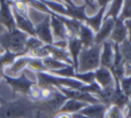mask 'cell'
I'll use <instances>...</instances> for the list:
<instances>
[{
    "instance_id": "e0dca14e",
    "label": "cell",
    "mask_w": 131,
    "mask_h": 118,
    "mask_svg": "<svg viewBox=\"0 0 131 118\" xmlns=\"http://www.w3.org/2000/svg\"><path fill=\"white\" fill-rule=\"evenodd\" d=\"M109 4H110L109 1H106V2L104 3V5H102V6H101L98 13H97L96 15H93V16L88 17L87 20L84 23V24H87L95 33L100 30L101 26H102V22H103V19H104V15H105L106 9H107L108 5Z\"/></svg>"
},
{
    "instance_id": "7402d4cb",
    "label": "cell",
    "mask_w": 131,
    "mask_h": 118,
    "mask_svg": "<svg viewBox=\"0 0 131 118\" xmlns=\"http://www.w3.org/2000/svg\"><path fill=\"white\" fill-rule=\"evenodd\" d=\"M116 80V84H115V91H114V95H113L112 97V101H111V105H116L118 106L120 110L123 111L124 107H127V105H128L129 99L127 96L124 95V93L122 92V90L120 89L119 87V83H118V79Z\"/></svg>"
},
{
    "instance_id": "9c48e42d",
    "label": "cell",
    "mask_w": 131,
    "mask_h": 118,
    "mask_svg": "<svg viewBox=\"0 0 131 118\" xmlns=\"http://www.w3.org/2000/svg\"><path fill=\"white\" fill-rule=\"evenodd\" d=\"M68 99V98L67 97V96H65L62 93H60L59 91L57 89L54 96H53L50 99L45 102L39 101V103L40 104V105H41L45 110H47L48 112H49L50 114L55 115V114L60 110V108L63 106V105L67 102Z\"/></svg>"
},
{
    "instance_id": "603a6c76",
    "label": "cell",
    "mask_w": 131,
    "mask_h": 118,
    "mask_svg": "<svg viewBox=\"0 0 131 118\" xmlns=\"http://www.w3.org/2000/svg\"><path fill=\"white\" fill-rule=\"evenodd\" d=\"M89 104L75 99H68L58 113H67V114H77V113L80 112L82 109H84L85 106H87Z\"/></svg>"
},
{
    "instance_id": "52a82bcc",
    "label": "cell",
    "mask_w": 131,
    "mask_h": 118,
    "mask_svg": "<svg viewBox=\"0 0 131 118\" xmlns=\"http://www.w3.org/2000/svg\"><path fill=\"white\" fill-rule=\"evenodd\" d=\"M0 25H2L7 32L16 29L11 6L7 1L4 0H0Z\"/></svg>"
},
{
    "instance_id": "d590c367",
    "label": "cell",
    "mask_w": 131,
    "mask_h": 118,
    "mask_svg": "<svg viewBox=\"0 0 131 118\" xmlns=\"http://www.w3.org/2000/svg\"><path fill=\"white\" fill-rule=\"evenodd\" d=\"M4 72H5V67L3 65L2 60H1V54H0V75H1V77H3Z\"/></svg>"
},
{
    "instance_id": "9a60e30c",
    "label": "cell",
    "mask_w": 131,
    "mask_h": 118,
    "mask_svg": "<svg viewBox=\"0 0 131 118\" xmlns=\"http://www.w3.org/2000/svg\"><path fill=\"white\" fill-rule=\"evenodd\" d=\"M115 20L113 18H106L103 19V22L101 26L100 30L95 33L94 38V44L100 45L102 42L107 41L114 28Z\"/></svg>"
},
{
    "instance_id": "7a4b0ae2",
    "label": "cell",
    "mask_w": 131,
    "mask_h": 118,
    "mask_svg": "<svg viewBox=\"0 0 131 118\" xmlns=\"http://www.w3.org/2000/svg\"><path fill=\"white\" fill-rule=\"evenodd\" d=\"M102 44L91 46L89 48L83 47L77 60V68L75 72L79 74L93 72L101 67V53Z\"/></svg>"
},
{
    "instance_id": "836d02e7",
    "label": "cell",
    "mask_w": 131,
    "mask_h": 118,
    "mask_svg": "<svg viewBox=\"0 0 131 118\" xmlns=\"http://www.w3.org/2000/svg\"><path fill=\"white\" fill-rule=\"evenodd\" d=\"M124 24L127 29V41L131 42V19L124 21Z\"/></svg>"
},
{
    "instance_id": "ba28073f",
    "label": "cell",
    "mask_w": 131,
    "mask_h": 118,
    "mask_svg": "<svg viewBox=\"0 0 131 118\" xmlns=\"http://www.w3.org/2000/svg\"><path fill=\"white\" fill-rule=\"evenodd\" d=\"M94 79L102 89L114 87L116 84L111 70L104 67H100L94 71Z\"/></svg>"
},
{
    "instance_id": "5bb4252c",
    "label": "cell",
    "mask_w": 131,
    "mask_h": 118,
    "mask_svg": "<svg viewBox=\"0 0 131 118\" xmlns=\"http://www.w3.org/2000/svg\"><path fill=\"white\" fill-rule=\"evenodd\" d=\"M126 40H127V29L123 21L118 18L115 20L114 28H113L108 41L119 45Z\"/></svg>"
},
{
    "instance_id": "d6986e66",
    "label": "cell",
    "mask_w": 131,
    "mask_h": 118,
    "mask_svg": "<svg viewBox=\"0 0 131 118\" xmlns=\"http://www.w3.org/2000/svg\"><path fill=\"white\" fill-rule=\"evenodd\" d=\"M82 49L83 44L77 37H72L68 41V51L70 54V57H71L72 62H73V67L75 68V70H77L78 56L80 54Z\"/></svg>"
},
{
    "instance_id": "4dcf8cb0",
    "label": "cell",
    "mask_w": 131,
    "mask_h": 118,
    "mask_svg": "<svg viewBox=\"0 0 131 118\" xmlns=\"http://www.w3.org/2000/svg\"><path fill=\"white\" fill-rule=\"evenodd\" d=\"M104 118H125V114L122 110H120L116 105H111L107 109Z\"/></svg>"
},
{
    "instance_id": "3957f363",
    "label": "cell",
    "mask_w": 131,
    "mask_h": 118,
    "mask_svg": "<svg viewBox=\"0 0 131 118\" xmlns=\"http://www.w3.org/2000/svg\"><path fill=\"white\" fill-rule=\"evenodd\" d=\"M29 35L16 28L12 32L0 33V45L5 51H11L20 56L25 55V46Z\"/></svg>"
},
{
    "instance_id": "f546056e",
    "label": "cell",
    "mask_w": 131,
    "mask_h": 118,
    "mask_svg": "<svg viewBox=\"0 0 131 118\" xmlns=\"http://www.w3.org/2000/svg\"><path fill=\"white\" fill-rule=\"evenodd\" d=\"M118 19L123 22L131 19V0L123 1V6H122V9Z\"/></svg>"
},
{
    "instance_id": "f1b7e54d",
    "label": "cell",
    "mask_w": 131,
    "mask_h": 118,
    "mask_svg": "<svg viewBox=\"0 0 131 118\" xmlns=\"http://www.w3.org/2000/svg\"><path fill=\"white\" fill-rule=\"evenodd\" d=\"M19 56H20V55L15 54V53H13V52H11V51H5L4 53L1 54V60H2L3 65H4L5 69L9 67V66H11L12 64L14 63V61H15Z\"/></svg>"
},
{
    "instance_id": "4fadbf2b",
    "label": "cell",
    "mask_w": 131,
    "mask_h": 118,
    "mask_svg": "<svg viewBox=\"0 0 131 118\" xmlns=\"http://www.w3.org/2000/svg\"><path fill=\"white\" fill-rule=\"evenodd\" d=\"M12 8V12H13L14 17H15V25L16 28L20 31L25 33L26 34H28L29 36H33L35 37V31H34V25L31 23V21L30 20L28 17H25L24 15H20L15 8Z\"/></svg>"
},
{
    "instance_id": "f35d334b",
    "label": "cell",
    "mask_w": 131,
    "mask_h": 118,
    "mask_svg": "<svg viewBox=\"0 0 131 118\" xmlns=\"http://www.w3.org/2000/svg\"><path fill=\"white\" fill-rule=\"evenodd\" d=\"M6 31V29H5L4 27H3L2 25H0V33H4V32Z\"/></svg>"
},
{
    "instance_id": "74e56055",
    "label": "cell",
    "mask_w": 131,
    "mask_h": 118,
    "mask_svg": "<svg viewBox=\"0 0 131 118\" xmlns=\"http://www.w3.org/2000/svg\"><path fill=\"white\" fill-rule=\"evenodd\" d=\"M72 118H89V117L83 115V114H79V113H77V114H72Z\"/></svg>"
},
{
    "instance_id": "ac0fdd59",
    "label": "cell",
    "mask_w": 131,
    "mask_h": 118,
    "mask_svg": "<svg viewBox=\"0 0 131 118\" xmlns=\"http://www.w3.org/2000/svg\"><path fill=\"white\" fill-rule=\"evenodd\" d=\"M77 38L82 42L83 47L89 48L91 46L94 45V38H95V33L86 24L83 23L81 24L80 30Z\"/></svg>"
},
{
    "instance_id": "277c9868",
    "label": "cell",
    "mask_w": 131,
    "mask_h": 118,
    "mask_svg": "<svg viewBox=\"0 0 131 118\" xmlns=\"http://www.w3.org/2000/svg\"><path fill=\"white\" fill-rule=\"evenodd\" d=\"M2 78H4V80L6 81V83L8 86H10L14 94L20 93V94L27 96L30 92L31 87L33 85L37 84L36 81H33V80L30 79L26 76L25 72H24V71L18 77H16V78H13V77H9L7 75L4 74Z\"/></svg>"
},
{
    "instance_id": "2e32d148",
    "label": "cell",
    "mask_w": 131,
    "mask_h": 118,
    "mask_svg": "<svg viewBox=\"0 0 131 118\" xmlns=\"http://www.w3.org/2000/svg\"><path fill=\"white\" fill-rule=\"evenodd\" d=\"M109 108L102 103L99 104H89L87 106L79 112V114L89 118H103L107 109Z\"/></svg>"
},
{
    "instance_id": "30bf717a",
    "label": "cell",
    "mask_w": 131,
    "mask_h": 118,
    "mask_svg": "<svg viewBox=\"0 0 131 118\" xmlns=\"http://www.w3.org/2000/svg\"><path fill=\"white\" fill-rule=\"evenodd\" d=\"M50 26L54 42L58 41H68L70 39L68 31L62 21L56 16L50 15Z\"/></svg>"
},
{
    "instance_id": "8fae6325",
    "label": "cell",
    "mask_w": 131,
    "mask_h": 118,
    "mask_svg": "<svg viewBox=\"0 0 131 118\" xmlns=\"http://www.w3.org/2000/svg\"><path fill=\"white\" fill-rule=\"evenodd\" d=\"M63 2L67 7V17L75 19L81 23H85L88 18L85 14V5L77 6L72 1H63Z\"/></svg>"
},
{
    "instance_id": "ffe728a7",
    "label": "cell",
    "mask_w": 131,
    "mask_h": 118,
    "mask_svg": "<svg viewBox=\"0 0 131 118\" xmlns=\"http://www.w3.org/2000/svg\"><path fill=\"white\" fill-rule=\"evenodd\" d=\"M119 51L123 59L125 77L131 76V42L126 40L119 44Z\"/></svg>"
},
{
    "instance_id": "1f68e13d",
    "label": "cell",
    "mask_w": 131,
    "mask_h": 118,
    "mask_svg": "<svg viewBox=\"0 0 131 118\" xmlns=\"http://www.w3.org/2000/svg\"><path fill=\"white\" fill-rule=\"evenodd\" d=\"M28 67L31 69H32L34 72H47L41 59L31 58L29 64H28Z\"/></svg>"
},
{
    "instance_id": "44dd1931",
    "label": "cell",
    "mask_w": 131,
    "mask_h": 118,
    "mask_svg": "<svg viewBox=\"0 0 131 118\" xmlns=\"http://www.w3.org/2000/svg\"><path fill=\"white\" fill-rule=\"evenodd\" d=\"M31 59V57L27 56V55L19 56L18 58L14 61V63L12 64L11 66L6 68L5 69H8V70L11 72L12 76H14L13 78H16V76L18 77V75L20 74V73H22L23 70H24L26 67H28V64H29Z\"/></svg>"
},
{
    "instance_id": "83f0119b",
    "label": "cell",
    "mask_w": 131,
    "mask_h": 118,
    "mask_svg": "<svg viewBox=\"0 0 131 118\" xmlns=\"http://www.w3.org/2000/svg\"><path fill=\"white\" fill-rule=\"evenodd\" d=\"M45 44H43L38 38L33 36H29L27 42H26V46H25V55L27 53L31 52V51H36V50L41 48L42 46H44Z\"/></svg>"
},
{
    "instance_id": "e575fe53",
    "label": "cell",
    "mask_w": 131,
    "mask_h": 118,
    "mask_svg": "<svg viewBox=\"0 0 131 118\" xmlns=\"http://www.w3.org/2000/svg\"><path fill=\"white\" fill-rule=\"evenodd\" d=\"M54 118H72V114L67 113H57L54 115Z\"/></svg>"
},
{
    "instance_id": "6da1fadb",
    "label": "cell",
    "mask_w": 131,
    "mask_h": 118,
    "mask_svg": "<svg viewBox=\"0 0 131 118\" xmlns=\"http://www.w3.org/2000/svg\"><path fill=\"white\" fill-rule=\"evenodd\" d=\"M35 105L36 102L27 96L12 101H4L0 105V118H29Z\"/></svg>"
},
{
    "instance_id": "4316f807",
    "label": "cell",
    "mask_w": 131,
    "mask_h": 118,
    "mask_svg": "<svg viewBox=\"0 0 131 118\" xmlns=\"http://www.w3.org/2000/svg\"><path fill=\"white\" fill-rule=\"evenodd\" d=\"M42 2L54 14L67 16V7L64 2H56V1H42Z\"/></svg>"
},
{
    "instance_id": "7c38bea8",
    "label": "cell",
    "mask_w": 131,
    "mask_h": 118,
    "mask_svg": "<svg viewBox=\"0 0 131 118\" xmlns=\"http://www.w3.org/2000/svg\"><path fill=\"white\" fill-rule=\"evenodd\" d=\"M114 43L110 41L102 42V50L101 53V67L111 69L114 62Z\"/></svg>"
},
{
    "instance_id": "484cf974",
    "label": "cell",
    "mask_w": 131,
    "mask_h": 118,
    "mask_svg": "<svg viewBox=\"0 0 131 118\" xmlns=\"http://www.w3.org/2000/svg\"><path fill=\"white\" fill-rule=\"evenodd\" d=\"M109 5L110 6L106 9L104 19L113 18L114 20H116L120 15L122 6H123V1H112V2H110Z\"/></svg>"
},
{
    "instance_id": "d4e9b609",
    "label": "cell",
    "mask_w": 131,
    "mask_h": 118,
    "mask_svg": "<svg viewBox=\"0 0 131 118\" xmlns=\"http://www.w3.org/2000/svg\"><path fill=\"white\" fill-rule=\"evenodd\" d=\"M41 60L44 64V67L46 68L47 72H50V71H54V70H59V69H65L68 66H69L68 64L65 63V62H62L60 60H58L56 59L52 58L51 56L46 57V58L41 59Z\"/></svg>"
},
{
    "instance_id": "ab89813d",
    "label": "cell",
    "mask_w": 131,
    "mask_h": 118,
    "mask_svg": "<svg viewBox=\"0 0 131 118\" xmlns=\"http://www.w3.org/2000/svg\"><path fill=\"white\" fill-rule=\"evenodd\" d=\"M129 99L131 100V92H130V96H129Z\"/></svg>"
},
{
    "instance_id": "d6a6232c",
    "label": "cell",
    "mask_w": 131,
    "mask_h": 118,
    "mask_svg": "<svg viewBox=\"0 0 131 118\" xmlns=\"http://www.w3.org/2000/svg\"><path fill=\"white\" fill-rule=\"evenodd\" d=\"M118 83H119L120 89L124 93V95L129 98L130 92H131V76L129 77L124 76L121 79L118 80Z\"/></svg>"
},
{
    "instance_id": "5b68a950",
    "label": "cell",
    "mask_w": 131,
    "mask_h": 118,
    "mask_svg": "<svg viewBox=\"0 0 131 118\" xmlns=\"http://www.w3.org/2000/svg\"><path fill=\"white\" fill-rule=\"evenodd\" d=\"M35 37L45 45H52L54 42L50 26V15L44 14L39 23L34 24Z\"/></svg>"
},
{
    "instance_id": "60d3db41",
    "label": "cell",
    "mask_w": 131,
    "mask_h": 118,
    "mask_svg": "<svg viewBox=\"0 0 131 118\" xmlns=\"http://www.w3.org/2000/svg\"><path fill=\"white\" fill-rule=\"evenodd\" d=\"M3 103V102H1V101H0V105H1V104H2Z\"/></svg>"
},
{
    "instance_id": "b9f144b4",
    "label": "cell",
    "mask_w": 131,
    "mask_h": 118,
    "mask_svg": "<svg viewBox=\"0 0 131 118\" xmlns=\"http://www.w3.org/2000/svg\"><path fill=\"white\" fill-rule=\"evenodd\" d=\"M2 78V77H1V75H0V78Z\"/></svg>"
},
{
    "instance_id": "8992f818",
    "label": "cell",
    "mask_w": 131,
    "mask_h": 118,
    "mask_svg": "<svg viewBox=\"0 0 131 118\" xmlns=\"http://www.w3.org/2000/svg\"><path fill=\"white\" fill-rule=\"evenodd\" d=\"M60 93L64 95L68 99H75L78 101H82L87 104H99L101 103L100 99L96 96L91 94L89 92L85 91L78 90V89H72V88H67L63 87H56Z\"/></svg>"
},
{
    "instance_id": "8d00e7d4",
    "label": "cell",
    "mask_w": 131,
    "mask_h": 118,
    "mask_svg": "<svg viewBox=\"0 0 131 118\" xmlns=\"http://www.w3.org/2000/svg\"><path fill=\"white\" fill-rule=\"evenodd\" d=\"M127 108V115L126 116V118H131V100L129 101Z\"/></svg>"
},
{
    "instance_id": "cb8c5ba5",
    "label": "cell",
    "mask_w": 131,
    "mask_h": 118,
    "mask_svg": "<svg viewBox=\"0 0 131 118\" xmlns=\"http://www.w3.org/2000/svg\"><path fill=\"white\" fill-rule=\"evenodd\" d=\"M47 48L52 58L60 60L62 62H65L68 65L73 66L71 57H70L68 51H67V49H60V48H57L53 45H47Z\"/></svg>"
}]
</instances>
